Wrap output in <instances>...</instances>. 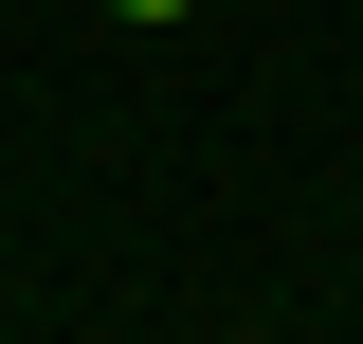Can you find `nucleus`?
I'll use <instances>...</instances> for the list:
<instances>
[{
	"instance_id": "f257e3e1",
	"label": "nucleus",
	"mask_w": 363,
	"mask_h": 344,
	"mask_svg": "<svg viewBox=\"0 0 363 344\" xmlns=\"http://www.w3.org/2000/svg\"><path fill=\"white\" fill-rule=\"evenodd\" d=\"M109 18H145V37H164V18H182V0H109Z\"/></svg>"
}]
</instances>
